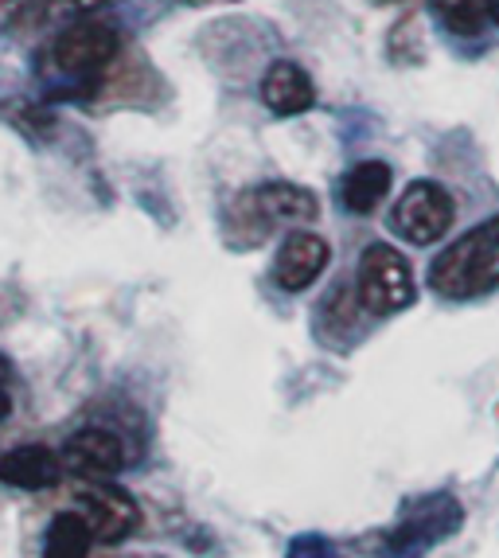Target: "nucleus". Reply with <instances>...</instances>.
Wrapping results in <instances>:
<instances>
[{"label":"nucleus","instance_id":"obj_1","mask_svg":"<svg viewBox=\"0 0 499 558\" xmlns=\"http://www.w3.org/2000/svg\"><path fill=\"white\" fill-rule=\"evenodd\" d=\"M429 286L445 301L484 298L499 286V215L464 231L449 251L437 254L429 266Z\"/></svg>","mask_w":499,"mask_h":558},{"label":"nucleus","instance_id":"obj_2","mask_svg":"<svg viewBox=\"0 0 499 558\" xmlns=\"http://www.w3.org/2000/svg\"><path fill=\"white\" fill-rule=\"evenodd\" d=\"M355 289H360V305L367 313H375V317H394L406 305H414L417 298L410 262L394 246H387V242H370L367 251H363Z\"/></svg>","mask_w":499,"mask_h":558},{"label":"nucleus","instance_id":"obj_3","mask_svg":"<svg viewBox=\"0 0 499 558\" xmlns=\"http://www.w3.org/2000/svg\"><path fill=\"white\" fill-rule=\"evenodd\" d=\"M118 32L102 20H74L51 44V66L66 83H94L118 59Z\"/></svg>","mask_w":499,"mask_h":558},{"label":"nucleus","instance_id":"obj_4","mask_svg":"<svg viewBox=\"0 0 499 558\" xmlns=\"http://www.w3.org/2000/svg\"><path fill=\"white\" fill-rule=\"evenodd\" d=\"M453 196L437 180H414L390 207V231L414 246H429L453 227Z\"/></svg>","mask_w":499,"mask_h":558},{"label":"nucleus","instance_id":"obj_5","mask_svg":"<svg viewBox=\"0 0 499 558\" xmlns=\"http://www.w3.org/2000/svg\"><path fill=\"white\" fill-rule=\"evenodd\" d=\"M461 527V504L453 496H426V500L410 504L394 531L387 535V550L394 558H417L441 539H449Z\"/></svg>","mask_w":499,"mask_h":558},{"label":"nucleus","instance_id":"obj_6","mask_svg":"<svg viewBox=\"0 0 499 558\" xmlns=\"http://www.w3.org/2000/svg\"><path fill=\"white\" fill-rule=\"evenodd\" d=\"M78 515L90 527L94 543H121L125 535H133L141 523V508L125 488L118 484H86L78 493Z\"/></svg>","mask_w":499,"mask_h":558},{"label":"nucleus","instance_id":"obj_7","mask_svg":"<svg viewBox=\"0 0 499 558\" xmlns=\"http://www.w3.org/2000/svg\"><path fill=\"white\" fill-rule=\"evenodd\" d=\"M234 211H246V219H258V239H261L269 227H278V223H308V219H316L320 199L301 184L273 180V184L249 187Z\"/></svg>","mask_w":499,"mask_h":558},{"label":"nucleus","instance_id":"obj_8","mask_svg":"<svg viewBox=\"0 0 499 558\" xmlns=\"http://www.w3.org/2000/svg\"><path fill=\"white\" fill-rule=\"evenodd\" d=\"M59 465H63V473L106 481V476H113L121 465H125V446H121V438L113 434V429L86 426L66 438L63 453H59Z\"/></svg>","mask_w":499,"mask_h":558},{"label":"nucleus","instance_id":"obj_9","mask_svg":"<svg viewBox=\"0 0 499 558\" xmlns=\"http://www.w3.org/2000/svg\"><path fill=\"white\" fill-rule=\"evenodd\" d=\"M332 262V246L313 231H293L281 242L278 258H273V281H278L285 293H301L308 289Z\"/></svg>","mask_w":499,"mask_h":558},{"label":"nucleus","instance_id":"obj_10","mask_svg":"<svg viewBox=\"0 0 499 558\" xmlns=\"http://www.w3.org/2000/svg\"><path fill=\"white\" fill-rule=\"evenodd\" d=\"M261 102H266L269 113H278V118H296V113L313 110L316 86L301 63L278 59V63H269V71L261 75Z\"/></svg>","mask_w":499,"mask_h":558},{"label":"nucleus","instance_id":"obj_11","mask_svg":"<svg viewBox=\"0 0 499 558\" xmlns=\"http://www.w3.org/2000/svg\"><path fill=\"white\" fill-rule=\"evenodd\" d=\"M0 481L12 484V488H24V493H44V488L63 481V465L51 449L20 446L0 457Z\"/></svg>","mask_w":499,"mask_h":558},{"label":"nucleus","instance_id":"obj_12","mask_svg":"<svg viewBox=\"0 0 499 558\" xmlns=\"http://www.w3.org/2000/svg\"><path fill=\"white\" fill-rule=\"evenodd\" d=\"M387 192H390V165H382V160H360L340 184L343 207L355 215H370L387 199Z\"/></svg>","mask_w":499,"mask_h":558},{"label":"nucleus","instance_id":"obj_13","mask_svg":"<svg viewBox=\"0 0 499 558\" xmlns=\"http://www.w3.org/2000/svg\"><path fill=\"white\" fill-rule=\"evenodd\" d=\"M94 547V535L78 512H59L47 523L44 558H86Z\"/></svg>","mask_w":499,"mask_h":558},{"label":"nucleus","instance_id":"obj_14","mask_svg":"<svg viewBox=\"0 0 499 558\" xmlns=\"http://www.w3.org/2000/svg\"><path fill=\"white\" fill-rule=\"evenodd\" d=\"M434 16L453 36H480L488 24V0H434Z\"/></svg>","mask_w":499,"mask_h":558},{"label":"nucleus","instance_id":"obj_15","mask_svg":"<svg viewBox=\"0 0 499 558\" xmlns=\"http://www.w3.org/2000/svg\"><path fill=\"white\" fill-rule=\"evenodd\" d=\"M102 0H44L47 20H63V24H74V20H86Z\"/></svg>","mask_w":499,"mask_h":558},{"label":"nucleus","instance_id":"obj_16","mask_svg":"<svg viewBox=\"0 0 499 558\" xmlns=\"http://www.w3.org/2000/svg\"><path fill=\"white\" fill-rule=\"evenodd\" d=\"M289 558H336L332 543L320 539V535H301V539H293V547H289Z\"/></svg>","mask_w":499,"mask_h":558},{"label":"nucleus","instance_id":"obj_17","mask_svg":"<svg viewBox=\"0 0 499 558\" xmlns=\"http://www.w3.org/2000/svg\"><path fill=\"white\" fill-rule=\"evenodd\" d=\"M9 375H12V363L0 355V418H9V410H12V399H9V391H4Z\"/></svg>","mask_w":499,"mask_h":558},{"label":"nucleus","instance_id":"obj_18","mask_svg":"<svg viewBox=\"0 0 499 558\" xmlns=\"http://www.w3.org/2000/svg\"><path fill=\"white\" fill-rule=\"evenodd\" d=\"M24 4H28V0H0V20H12Z\"/></svg>","mask_w":499,"mask_h":558},{"label":"nucleus","instance_id":"obj_19","mask_svg":"<svg viewBox=\"0 0 499 558\" xmlns=\"http://www.w3.org/2000/svg\"><path fill=\"white\" fill-rule=\"evenodd\" d=\"M488 16H491V20H496V24H499V0H488Z\"/></svg>","mask_w":499,"mask_h":558},{"label":"nucleus","instance_id":"obj_20","mask_svg":"<svg viewBox=\"0 0 499 558\" xmlns=\"http://www.w3.org/2000/svg\"><path fill=\"white\" fill-rule=\"evenodd\" d=\"M187 4H234V0H187Z\"/></svg>","mask_w":499,"mask_h":558}]
</instances>
